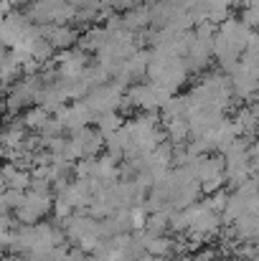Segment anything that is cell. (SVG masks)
Segmentation results:
<instances>
[{
	"instance_id": "6da1fadb",
	"label": "cell",
	"mask_w": 259,
	"mask_h": 261,
	"mask_svg": "<svg viewBox=\"0 0 259 261\" xmlns=\"http://www.w3.org/2000/svg\"><path fill=\"white\" fill-rule=\"evenodd\" d=\"M125 94V87H120L117 82H107L97 89H89L86 96L82 99L86 107L91 109V114H102V112H117V104Z\"/></svg>"
},
{
	"instance_id": "7a4b0ae2",
	"label": "cell",
	"mask_w": 259,
	"mask_h": 261,
	"mask_svg": "<svg viewBox=\"0 0 259 261\" xmlns=\"http://www.w3.org/2000/svg\"><path fill=\"white\" fill-rule=\"evenodd\" d=\"M56 114V119L64 124V129L72 135V132H77V129H82V127H89V122H94V114H91V109L86 107L84 101H74L72 107H61V109H56L54 112Z\"/></svg>"
},
{
	"instance_id": "3957f363",
	"label": "cell",
	"mask_w": 259,
	"mask_h": 261,
	"mask_svg": "<svg viewBox=\"0 0 259 261\" xmlns=\"http://www.w3.org/2000/svg\"><path fill=\"white\" fill-rule=\"evenodd\" d=\"M38 36L54 48V51H66L74 48L79 41V31L72 25H38Z\"/></svg>"
},
{
	"instance_id": "277c9868",
	"label": "cell",
	"mask_w": 259,
	"mask_h": 261,
	"mask_svg": "<svg viewBox=\"0 0 259 261\" xmlns=\"http://www.w3.org/2000/svg\"><path fill=\"white\" fill-rule=\"evenodd\" d=\"M185 168L191 170L193 180L201 185L206 180H214V177H221L224 175V158L221 155H198Z\"/></svg>"
},
{
	"instance_id": "5b68a950",
	"label": "cell",
	"mask_w": 259,
	"mask_h": 261,
	"mask_svg": "<svg viewBox=\"0 0 259 261\" xmlns=\"http://www.w3.org/2000/svg\"><path fill=\"white\" fill-rule=\"evenodd\" d=\"M107 38H109V33L104 31V28H99V25H89L84 33H79V51H84V54H97L99 48H104V43H107Z\"/></svg>"
},
{
	"instance_id": "8992f818",
	"label": "cell",
	"mask_w": 259,
	"mask_h": 261,
	"mask_svg": "<svg viewBox=\"0 0 259 261\" xmlns=\"http://www.w3.org/2000/svg\"><path fill=\"white\" fill-rule=\"evenodd\" d=\"M150 25V15H148V5H132L130 10H125L122 15V28L130 33H137L143 28Z\"/></svg>"
},
{
	"instance_id": "52a82bcc",
	"label": "cell",
	"mask_w": 259,
	"mask_h": 261,
	"mask_svg": "<svg viewBox=\"0 0 259 261\" xmlns=\"http://www.w3.org/2000/svg\"><path fill=\"white\" fill-rule=\"evenodd\" d=\"M26 127L20 124V119L18 122H10V124H5L3 129H0V147L3 150H18L20 145H23V140H26Z\"/></svg>"
},
{
	"instance_id": "ba28073f",
	"label": "cell",
	"mask_w": 259,
	"mask_h": 261,
	"mask_svg": "<svg viewBox=\"0 0 259 261\" xmlns=\"http://www.w3.org/2000/svg\"><path fill=\"white\" fill-rule=\"evenodd\" d=\"M49 117H51V114H49L46 109H41V107H26L23 114H20V124L26 127V132L31 129V132L38 135V132L43 129V124L49 122Z\"/></svg>"
},
{
	"instance_id": "9c48e42d",
	"label": "cell",
	"mask_w": 259,
	"mask_h": 261,
	"mask_svg": "<svg viewBox=\"0 0 259 261\" xmlns=\"http://www.w3.org/2000/svg\"><path fill=\"white\" fill-rule=\"evenodd\" d=\"M160 127H163L166 140L171 145H185V140H188V122L185 119H160Z\"/></svg>"
},
{
	"instance_id": "30bf717a",
	"label": "cell",
	"mask_w": 259,
	"mask_h": 261,
	"mask_svg": "<svg viewBox=\"0 0 259 261\" xmlns=\"http://www.w3.org/2000/svg\"><path fill=\"white\" fill-rule=\"evenodd\" d=\"M173 246H175V239H171V236L148 239V241H145V254H150V256H160V259H171Z\"/></svg>"
},
{
	"instance_id": "8fae6325",
	"label": "cell",
	"mask_w": 259,
	"mask_h": 261,
	"mask_svg": "<svg viewBox=\"0 0 259 261\" xmlns=\"http://www.w3.org/2000/svg\"><path fill=\"white\" fill-rule=\"evenodd\" d=\"M94 124H97V132H99L102 137H107V135L117 132V129L125 124V119H122L117 112H102V114L94 117Z\"/></svg>"
},
{
	"instance_id": "7c38bea8",
	"label": "cell",
	"mask_w": 259,
	"mask_h": 261,
	"mask_svg": "<svg viewBox=\"0 0 259 261\" xmlns=\"http://www.w3.org/2000/svg\"><path fill=\"white\" fill-rule=\"evenodd\" d=\"M51 211H54V218H56V223H61V221H66L72 213H74V208L61 198V195H54V203H51Z\"/></svg>"
},
{
	"instance_id": "4fadbf2b",
	"label": "cell",
	"mask_w": 259,
	"mask_h": 261,
	"mask_svg": "<svg viewBox=\"0 0 259 261\" xmlns=\"http://www.w3.org/2000/svg\"><path fill=\"white\" fill-rule=\"evenodd\" d=\"M28 185H31V173H28V170H18V173L8 180L5 188H8V190H15V193H26Z\"/></svg>"
},
{
	"instance_id": "5bb4252c",
	"label": "cell",
	"mask_w": 259,
	"mask_h": 261,
	"mask_svg": "<svg viewBox=\"0 0 259 261\" xmlns=\"http://www.w3.org/2000/svg\"><path fill=\"white\" fill-rule=\"evenodd\" d=\"M242 25H247V28H252L254 31V25H257V5H254V0L249 3V5H244L242 8V13H239V18H237Z\"/></svg>"
},
{
	"instance_id": "9a60e30c",
	"label": "cell",
	"mask_w": 259,
	"mask_h": 261,
	"mask_svg": "<svg viewBox=\"0 0 259 261\" xmlns=\"http://www.w3.org/2000/svg\"><path fill=\"white\" fill-rule=\"evenodd\" d=\"M135 3H137V0H99V5H107L112 13H117V10H130Z\"/></svg>"
},
{
	"instance_id": "2e32d148",
	"label": "cell",
	"mask_w": 259,
	"mask_h": 261,
	"mask_svg": "<svg viewBox=\"0 0 259 261\" xmlns=\"http://www.w3.org/2000/svg\"><path fill=\"white\" fill-rule=\"evenodd\" d=\"M31 0H10V5H28Z\"/></svg>"
},
{
	"instance_id": "e0dca14e",
	"label": "cell",
	"mask_w": 259,
	"mask_h": 261,
	"mask_svg": "<svg viewBox=\"0 0 259 261\" xmlns=\"http://www.w3.org/2000/svg\"><path fill=\"white\" fill-rule=\"evenodd\" d=\"M216 261H242V259H237V256H224V259H216Z\"/></svg>"
},
{
	"instance_id": "ac0fdd59",
	"label": "cell",
	"mask_w": 259,
	"mask_h": 261,
	"mask_svg": "<svg viewBox=\"0 0 259 261\" xmlns=\"http://www.w3.org/2000/svg\"><path fill=\"white\" fill-rule=\"evenodd\" d=\"M0 158H3V147H0Z\"/></svg>"
},
{
	"instance_id": "d6986e66",
	"label": "cell",
	"mask_w": 259,
	"mask_h": 261,
	"mask_svg": "<svg viewBox=\"0 0 259 261\" xmlns=\"http://www.w3.org/2000/svg\"><path fill=\"white\" fill-rule=\"evenodd\" d=\"M145 3H153V0H145Z\"/></svg>"
}]
</instances>
